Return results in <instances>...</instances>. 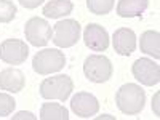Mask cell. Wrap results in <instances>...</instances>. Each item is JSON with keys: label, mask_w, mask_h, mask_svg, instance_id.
<instances>
[{"label": "cell", "mask_w": 160, "mask_h": 120, "mask_svg": "<svg viewBox=\"0 0 160 120\" xmlns=\"http://www.w3.org/2000/svg\"><path fill=\"white\" fill-rule=\"evenodd\" d=\"M146 93L136 83H125L115 93V104L125 115H138L144 109Z\"/></svg>", "instance_id": "obj_1"}, {"label": "cell", "mask_w": 160, "mask_h": 120, "mask_svg": "<svg viewBox=\"0 0 160 120\" xmlns=\"http://www.w3.org/2000/svg\"><path fill=\"white\" fill-rule=\"evenodd\" d=\"M74 90V82L69 75H55L48 77L40 83V95L45 99L66 101Z\"/></svg>", "instance_id": "obj_2"}, {"label": "cell", "mask_w": 160, "mask_h": 120, "mask_svg": "<svg viewBox=\"0 0 160 120\" xmlns=\"http://www.w3.org/2000/svg\"><path fill=\"white\" fill-rule=\"evenodd\" d=\"M66 64L64 53L56 48H45L38 51L32 59V69L40 75H48L53 72H59Z\"/></svg>", "instance_id": "obj_3"}, {"label": "cell", "mask_w": 160, "mask_h": 120, "mask_svg": "<svg viewBox=\"0 0 160 120\" xmlns=\"http://www.w3.org/2000/svg\"><path fill=\"white\" fill-rule=\"evenodd\" d=\"M114 68L108 56L91 55L83 62V74L93 83H104L112 77Z\"/></svg>", "instance_id": "obj_4"}, {"label": "cell", "mask_w": 160, "mask_h": 120, "mask_svg": "<svg viewBox=\"0 0 160 120\" xmlns=\"http://www.w3.org/2000/svg\"><path fill=\"white\" fill-rule=\"evenodd\" d=\"M80 38V24L75 19H64L53 28V42L59 48H71Z\"/></svg>", "instance_id": "obj_5"}, {"label": "cell", "mask_w": 160, "mask_h": 120, "mask_svg": "<svg viewBox=\"0 0 160 120\" xmlns=\"http://www.w3.org/2000/svg\"><path fill=\"white\" fill-rule=\"evenodd\" d=\"M29 56V47L18 38H7L0 43V59L7 64H22Z\"/></svg>", "instance_id": "obj_6"}, {"label": "cell", "mask_w": 160, "mask_h": 120, "mask_svg": "<svg viewBox=\"0 0 160 120\" xmlns=\"http://www.w3.org/2000/svg\"><path fill=\"white\" fill-rule=\"evenodd\" d=\"M26 40L34 47H45L51 40V26L42 18H31L24 26Z\"/></svg>", "instance_id": "obj_7"}, {"label": "cell", "mask_w": 160, "mask_h": 120, "mask_svg": "<svg viewBox=\"0 0 160 120\" xmlns=\"http://www.w3.org/2000/svg\"><path fill=\"white\" fill-rule=\"evenodd\" d=\"M133 77L146 87H154L160 82V66L149 58H139L131 68Z\"/></svg>", "instance_id": "obj_8"}, {"label": "cell", "mask_w": 160, "mask_h": 120, "mask_svg": "<svg viewBox=\"0 0 160 120\" xmlns=\"http://www.w3.org/2000/svg\"><path fill=\"white\" fill-rule=\"evenodd\" d=\"M71 109L75 115L82 118H90L96 115L99 111V102L95 95L87 91H78L77 95L71 99Z\"/></svg>", "instance_id": "obj_9"}, {"label": "cell", "mask_w": 160, "mask_h": 120, "mask_svg": "<svg viewBox=\"0 0 160 120\" xmlns=\"http://www.w3.org/2000/svg\"><path fill=\"white\" fill-rule=\"evenodd\" d=\"M83 42L91 51H106L109 48V34L101 24L90 22L83 31Z\"/></svg>", "instance_id": "obj_10"}, {"label": "cell", "mask_w": 160, "mask_h": 120, "mask_svg": "<svg viewBox=\"0 0 160 120\" xmlns=\"http://www.w3.org/2000/svg\"><path fill=\"white\" fill-rule=\"evenodd\" d=\"M112 45L115 53L122 56H130L136 50V34L133 29L118 28L112 35Z\"/></svg>", "instance_id": "obj_11"}, {"label": "cell", "mask_w": 160, "mask_h": 120, "mask_svg": "<svg viewBox=\"0 0 160 120\" xmlns=\"http://www.w3.org/2000/svg\"><path fill=\"white\" fill-rule=\"evenodd\" d=\"M26 85V77L19 69L8 68L0 72V90L10 93H18Z\"/></svg>", "instance_id": "obj_12"}, {"label": "cell", "mask_w": 160, "mask_h": 120, "mask_svg": "<svg viewBox=\"0 0 160 120\" xmlns=\"http://www.w3.org/2000/svg\"><path fill=\"white\" fill-rule=\"evenodd\" d=\"M148 7L149 0H118L117 15L120 18H139Z\"/></svg>", "instance_id": "obj_13"}, {"label": "cell", "mask_w": 160, "mask_h": 120, "mask_svg": "<svg viewBox=\"0 0 160 120\" xmlns=\"http://www.w3.org/2000/svg\"><path fill=\"white\" fill-rule=\"evenodd\" d=\"M139 48L142 53L152 56L154 59L160 58V34L157 31H146L141 34Z\"/></svg>", "instance_id": "obj_14"}, {"label": "cell", "mask_w": 160, "mask_h": 120, "mask_svg": "<svg viewBox=\"0 0 160 120\" xmlns=\"http://www.w3.org/2000/svg\"><path fill=\"white\" fill-rule=\"evenodd\" d=\"M72 10H74V5H72L71 0H50V2L43 7L42 13L47 18L58 19V18L71 15Z\"/></svg>", "instance_id": "obj_15"}, {"label": "cell", "mask_w": 160, "mask_h": 120, "mask_svg": "<svg viewBox=\"0 0 160 120\" xmlns=\"http://www.w3.org/2000/svg\"><path fill=\"white\" fill-rule=\"evenodd\" d=\"M42 120H69V111L58 102H45L40 108Z\"/></svg>", "instance_id": "obj_16"}, {"label": "cell", "mask_w": 160, "mask_h": 120, "mask_svg": "<svg viewBox=\"0 0 160 120\" xmlns=\"http://www.w3.org/2000/svg\"><path fill=\"white\" fill-rule=\"evenodd\" d=\"M115 0H87V7L93 15H108L112 11Z\"/></svg>", "instance_id": "obj_17"}, {"label": "cell", "mask_w": 160, "mask_h": 120, "mask_svg": "<svg viewBox=\"0 0 160 120\" xmlns=\"http://www.w3.org/2000/svg\"><path fill=\"white\" fill-rule=\"evenodd\" d=\"M16 16V7L11 0H0V22H11Z\"/></svg>", "instance_id": "obj_18"}, {"label": "cell", "mask_w": 160, "mask_h": 120, "mask_svg": "<svg viewBox=\"0 0 160 120\" xmlns=\"http://www.w3.org/2000/svg\"><path fill=\"white\" fill-rule=\"evenodd\" d=\"M16 101L8 93H0V117H7L15 111Z\"/></svg>", "instance_id": "obj_19"}, {"label": "cell", "mask_w": 160, "mask_h": 120, "mask_svg": "<svg viewBox=\"0 0 160 120\" xmlns=\"http://www.w3.org/2000/svg\"><path fill=\"white\" fill-rule=\"evenodd\" d=\"M18 2L24 7V8H29V10H34L37 8L38 5H42L45 0H18Z\"/></svg>", "instance_id": "obj_20"}, {"label": "cell", "mask_w": 160, "mask_h": 120, "mask_svg": "<svg viewBox=\"0 0 160 120\" xmlns=\"http://www.w3.org/2000/svg\"><path fill=\"white\" fill-rule=\"evenodd\" d=\"M19 118H29V120H35L37 117H35L32 112H26V111H21V112H18L16 115H13V120H19Z\"/></svg>", "instance_id": "obj_21"}, {"label": "cell", "mask_w": 160, "mask_h": 120, "mask_svg": "<svg viewBox=\"0 0 160 120\" xmlns=\"http://www.w3.org/2000/svg\"><path fill=\"white\" fill-rule=\"evenodd\" d=\"M158 98H160V93H155V96L152 98V109L155 112V115H158Z\"/></svg>", "instance_id": "obj_22"}]
</instances>
